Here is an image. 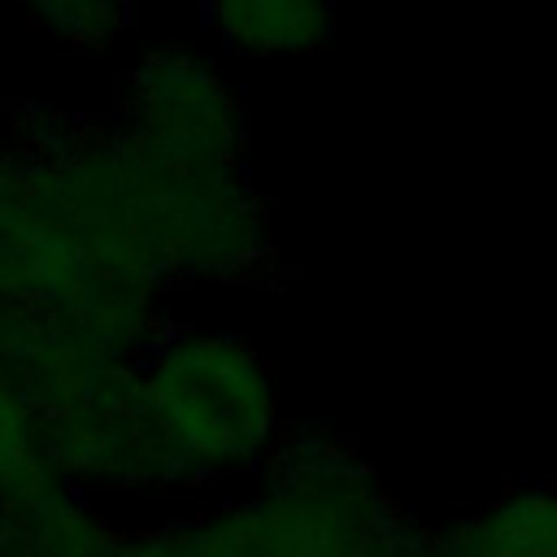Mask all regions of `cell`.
Segmentation results:
<instances>
[{
    "label": "cell",
    "instance_id": "3",
    "mask_svg": "<svg viewBox=\"0 0 557 557\" xmlns=\"http://www.w3.org/2000/svg\"><path fill=\"white\" fill-rule=\"evenodd\" d=\"M17 383L30 392L48 453L87 492L174 496L170 461L135 361L57 357Z\"/></svg>",
    "mask_w": 557,
    "mask_h": 557
},
{
    "label": "cell",
    "instance_id": "7",
    "mask_svg": "<svg viewBox=\"0 0 557 557\" xmlns=\"http://www.w3.org/2000/svg\"><path fill=\"white\" fill-rule=\"evenodd\" d=\"M426 557H557V487L513 483L431 527Z\"/></svg>",
    "mask_w": 557,
    "mask_h": 557
},
{
    "label": "cell",
    "instance_id": "4",
    "mask_svg": "<svg viewBox=\"0 0 557 557\" xmlns=\"http://www.w3.org/2000/svg\"><path fill=\"white\" fill-rule=\"evenodd\" d=\"M117 135L165 170H244L248 113L213 57L161 44L117 83Z\"/></svg>",
    "mask_w": 557,
    "mask_h": 557
},
{
    "label": "cell",
    "instance_id": "1",
    "mask_svg": "<svg viewBox=\"0 0 557 557\" xmlns=\"http://www.w3.org/2000/svg\"><path fill=\"white\" fill-rule=\"evenodd\" d=\"M205 557H426L431 527L326 426H287L244 492L196 513Z\"/></svg>",
    "mask_w": 557,
    "mask_h": 557
},
{
    "label": "cell",
    "instance_id": "6",
    "mask_svg": "<svg viewBox=\"0 0 557 557\" xmlns=\"http://www.w3.org/2000/svg\"><path fill=\"white\" fill-rule=\"evenodd\" d=\"M117 535L122 522L74 479L0 500V557H109Z\"/></svg>",
    "mask_w": 557,
    "mask_h": 557
},
{
    "label": "cell",
    "instance_id": "9",
    "mask_svg": "<svg viewBox=\"0 0 557 557\" xmlns=\"http://www.w3.org/2000/svg\"><path fill=\"white\" fill-rule=\"evenodd\" d=\"M65 479L48 453L39 409L13 370L0 366V500Z\"/></svg>",
    "mask_w": 557,
    "mask_h": 557
},
{
    "label": "cell",
    "instance_id": "11",
    "mask_svg": "<svg viewBox=\"0 0 557 557\" xmlns=\"http://www.w3.org/2000/svg\"><path fill=\"white\" fill-rule=\"evenodd\" d=\"M109 557H205L196 518H157L139 527H122Z\"/></svg>",
    "mask_w": 557,
    "mask_h": 557
},
{
    "label": "cell",
    "instance_id": "10",
    "mask_svg": "<svg viewBox=\"0 0 557 557\" xmlns=\"http://www.w3.org/2000/svg\"><path fill=\"white\" fill-rule=\"evenodd\" d=\"M35 30L65 48L104 52L131 26L135 0H9Z\"/></svg>",
    "mask_w": 557,
    "mask_h": 557
},
{
    "label": "cell",
    "instance_id": "5",
    "mask_svg": "<svg viewBox=\"0 0 557 557\" xmlns=\"http://www.w3.org/2000/svg\"><path fill=\"white\" fill-rule=\"evenodd\" d=\"M144 161V157H139ZM148 170V231L174 283H261L274 265V226L244 170Z\"/></svg>",
    "mask_w": 557,
    "mask_h": 557
},
{
    "label": "cell",
    "instance_id": "8",
    "mask_svg": "<svg viewBox=\"0 0 557 557\" xmlns=\"http://www.w3.org/2000/svg\"><path fill=\"white\" fill-rule=\"evenodd\" d=\"M218 48L248 61L313 57L335 39V0H200Z\"/></svg>",
    "mask_w": 557,
    "mask_h": 557
},
{
    "label": "cell",
    "instance_id": "2",
    "mask_svg": "<svg viewBox=\"0 0 557 557\" xmlns=\"http://www.w3.org/2000/svg\"><path fill=\"white\" fill-rule=\"evenodd\" d=\"M135 366L170 461L174 496L257 479L287 435L265 357L231 331L165 322Z\"/></svg>",
    "mask_w": 557,
    "mask_h": 557
}]
</instances>
